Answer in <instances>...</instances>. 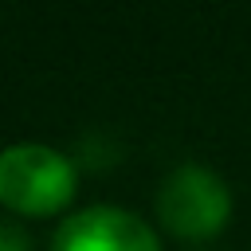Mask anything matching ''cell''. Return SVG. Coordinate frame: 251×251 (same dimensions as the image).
I'll use <instances>...</instances> for the list:
<instances>
[{
	"label": "cell",
	"instance_id": "3957f363",
	"mask_svg": "<svg viewBox=\"0 0 251 251\" xmlns=\"http://www.w3.org/2000/svg\"><path fill=\"white\" fill-rule=\"evenodd\" d=\"M51 251H161V239L137 212L90 204L63 216L51 235Z\"/></svg>",
	"mask_w": 251,
	"mask_h": 251
},
{
	"label": "cell",
	"instance_id": "7a4b0ae2",
	"mask_svg": "<svg viewBox=\"0 0 251 251\" xmlns=\"http://www.w3.org/2000/svg\"><path fill=\"white\" fill-rule=\"evenodd\" d=\"M157 220L180 239H212L231 220V188L208 165L184 161L157 188Z\"/></svg>",
	"mask_w": 251,
	"mask_h": 251
},
{
	"label": "cell",
	"instance_id": "277c9868",
	"mask_svg": "<svg viewBox=\"0 0 251 251\" xmlns=\"http://www.w3.org/2000/svg\"><path fill=\"white\" fill-rule=\"evenodd\" d=\"M0 251H31V235L24 231V224L0 216Z\"/></svg>",
	"mask_w": 251,
	"mask_h": 251
},
{
	"label": "cell",
	"instance_id": "6da1fadb",
	"mask_svg": "<svg viewBox=\"0 0 251 251\" xmlns=\"http://www.w3.org/2000/svg\"><path fill=\"white\" fill-rule=\"evenodd\" d=\"M78 188V169L67 153L43 141L0 149V208L12 216H59Z\"/></svg>",
	"mask_w": 251,
	"mask_h": 251
}]
</instances>
